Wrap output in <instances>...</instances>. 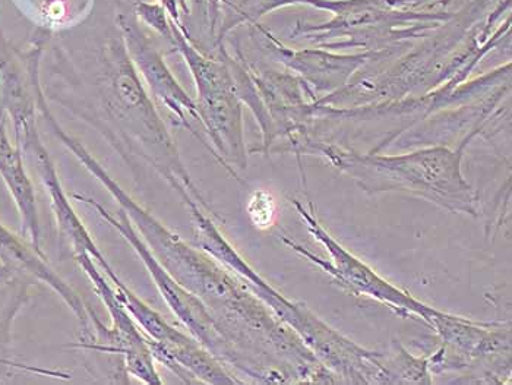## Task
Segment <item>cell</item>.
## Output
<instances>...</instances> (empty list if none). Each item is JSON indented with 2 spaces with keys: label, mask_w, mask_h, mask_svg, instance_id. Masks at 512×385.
Listing matches in <instances>:
<instances>
[{
  "label": "cell",
  "mask_w": 512,
  "mask_h": 385,
  "mask_svg": "<svg viewBox=\"0 0 512 385\" xmlns=\"http://www.w3.org/2000/svg\"><path fill=\"white\" fill-rule=\"evenodd\" d=\"M74 156L118 201L131 223L167 273L207 306L224 339L246 359L255 377L276 372L311 374L319 361L292 328L281 323L258 296L229 268L201 248L186 244L139 205L84 145Z\"/></svg>",
  "instance_id": "obj_1"
},
{
  "label": "cell",
  "mask_w": 512,
  "mask_h": 385,
  "mask_svg": "<svg viewBox=\"0 0 512 385\" xmlns=\"http://www.w3.org/2000/svg\"><path fill=\"white\" fill-rule=\"evenodd\" d=\"M66 65L71 94L63 96V104L74 115L99 129L129 166L141 160L178 192L183 203L195 201L213 211L186 172L169 129L148 97L118 22L97 31L84 50L74 49V59Z\"/></svg>",
  "instance_id": "obj_2"
},
{
  "label": "cell",
  "mask_w": 512,
  "mask_h": 385,
  "mask_svg": "<svg viewBox=\"0 0 512 385\" xmlns=\"http://www.w3.org/2000/svg\"><path fill=\"white\" fill-rule=\"evenodd\" d=\"M485 125H477L457 150L431 147L400 156L360 154L334 142L308 137L300 154L324 157L366 192L400 191L431 201L451 213L476 216L479 197L461 172L464 150Z\"/></svg>",
  "instance_id": "obj_3"
},
{
  "label": "cell",
  "mask_w": 512,
  "mask_h": 385,
  "mask_svg": "<svg viewBox=\"0 0 512 385\" xmlns=\"http://www.w3.org/2000/svg\"><path fill=\"white\" fill-rule=\"evenodd\" d=\"M305 5L333 12L324 24L297 22L293 39H306L322 49L368 50L403 47L412 40L426 39L457 12L422 11L401 5L400 0H303Z\"/></svg>",
  "instance_id": "obj_4"
},
{
  "label": "cell",
  "mask_w": 512,
  "mask_h": 385,
  "mask_svg": "<svg viewBox=\"0 0 512 385\" xmlns=\"http://www.w3.org/2000/svg\"><path fill=\"white\" fill-rule=\"evenodd\" d=\"M172 31V41L188 63L197 84L198 112L213 156L237 178L232 166L245 169L248 156L243 140L242 103L226 61V49L223 44L218 46L217 58H213L199 52L185 31L173 21Z\"/></svg>",
  "instance_id": "obj_5"
},
{
  "label": "cell",
  "mask_w": 512,
  "mask_h": 385,
  "mask_svg": "<svg viewBox=\"0 0 512 385\" xmlns=\"http://www.w3.org/2000/svg\"><path fill=\"white\" fill-rule=\"evenodd\" d=\"M72 198L78 201V203L93 208L101 219L106 220L132 246V249L137 252L142 264L145 265L148 273H150L151 279L156 284L161 298L164 299L170 311L175 314L180 323L185 325L186 330L191 333V336L197 340L199 345L204 346L211 355L216 356L218 361L224 366H230V368L239 371L240 374L251 378V368H249L248 362L237 352L235 347L224 339L216 320H214L211 312L208 311L207 306L202 304V301H199L197 296L188 292L185 287L180 286L167 273L166 268L158 263L156 257L148 249L147 244L142 241L134 224L126 216L125 211L119 208L118 216H113V213H110L104 205H101L94 198L85 197L82 194H74Z\"/></svg>",
  "instance_id": "obj_6"
},
{
  "label": "cell",
  "mask_w": 512,
  "mask_h": 385,
  "mask_svg": "<svg viewBox=\"0 0 512 385\" xmlns=\"http://www.w3.org/2000/svg\"><path fill=\"white\" fill-rule=\"evenodd\" d=\"M292 204L295 205L297 214L302 217L315 241L325 246L331 260L316 257L311 251L296 244V242L290 241V239L283 238L284 244L289 245L293 251L305 257V260H308L309 263L321 267L324 273H327L335 283L340 284V287L353 293V295L369 296V298L387 305L388 308L394 309L403 318H419L429 327H432L436 318L441 317L442 311L417 301L409 293L403 292V290L388 283L369 265L360 261L355 255L350 254L343 245L338 244L333 236L315 219L314 214H312V211H314L312 205L311 211H308L297 200H292Z\"/></svg>",
  "instance_id": "obj_7"
},
{
  "label": "cell",
  "mask_w": 512,
  "mask_h": 385,
  "mask_svg": "<svg viewBox=\"0 0 512 385\" xmlns=\"http://www.w3.org/2000/svg\"><path fill=\"white\" fill-rule=\"evenodd\" d=\"M85 276L88 277L94 290L104 304V308L112 318V327H106L99 315H91V330L87 336L79 337L75 349L93 350L97 353H107L122 358L126 374L138 378L144 384L160 385V374L156 368L153 353L148 346V339L141 328L135 323L128 309L116 295L112 283L99 265L88 254H79L74 258Z\"/></svg>",
  "instance_id": "obj_8"
},
{
  "label": "cell",
  "mask_w": 512,
  "mask_h": 385,
  "mask_svg": "<svg viewBox=\"0 0 512 385\" xmlns=\"http://www.w3.org/2000/svg\"><path fill=\"white\" fill-rule=\"evenodd\" d=\"M116 22L125 40L129 56L141 74L142 80L147 84L153 99L160 103L170 116H173L175 125L191 131L213 153L202 126L197 102L180 87L153 41L148 39L147 34L139 27L135 15L132 12H120Z\"/></svg>",
  "instance_id": "obj_9"
},
{
  "label": "cell",
  "mask_w": 512,
  "mask_h": 385,
  "mask_svg": "<svg viewBox=\"0 0 512 385\" xmlns=\"http://www.w3.org/2000/svg\"><path fill=\"white\" fill-rule=\"evenodd\" d=\"M252 30H254L252 34L261 40L262 47L267 50L268 55L286 65L290 71L299 74L300 80L305 82L306 87L315 97V102L319 99L318 94H331L346 87L355 77L356 72L365 68L368 63L391 59L401 49V47H391V49L368 50L357 55H338L325 49L293 50L280 43L267 28L261 27L256 22L252 24Z\"/></svg>",
  "instance_id": "obj_10"
},
{
  "label": "cell",
  "mask_w": 512,
  "mask_h": 385,
  "mask_svg": "<svg viewBox=\"0 0 512 385\" xmlns=\"http://www.w3.org/2000/svg\"><path fill=\"white\" fill-rule=\"evenodd\" d=\"M17 129L22 145L33 154L37 172H39L41 182H43L47 195H49L50 205H52L53 214H55L56 226H58L60 248L66 249L72 255V258L79 254H88L93 257L96 263L106 260L103 252L94 242L93 236L88 232L82 220L79 219L77 211L69 203L65 189L60 183L58 172H56L55 164L41 145L33 116L18 123Z\"/></svg>",
  "instance_id": "obj_11"
},
{
  "label": "cell",
  "mask_w": 512,
  "mask_h": 385,
  "mask_svg": "<svg viewBox=\"0 0 512 385\" xmlns=\"http://www.w3.org/2000/svg\"><path fill=\"white\" fill-rule=\"evenodd\" d=\"M0 261L17 274H25L47 284L74 312L82 327L81 336L90 331L93 309H88L78 293L50 267L43 252L37 251L31 242H25V238L15 235L2 223H0Z\"/></svg>",
  "instance_id": "obj_12"
},
{
  "label": "cell",
  "mask_w": 512,
  "mask_h": 385,
  "mask_svg": "<svg viewBox=\"0 0 512 385\" xmlns=\"http://www.w3.org/2000/svg\"><path fill=\"white\" fill-rule=\"evenodd\" d=\"M148 346L154 361L166 366L183 383L245 384V381L233 377L226 366L199 345L194 337L183 343H160L148 339Z\"/></svg>",
  "instance_id": "obj_13"
},
{
  "label": "cell",
  "mask_w": 512,
  "mask_h": 385,
  "mask_svg": "<svg viewBox=\"0 0 512 385\" xmlns=\"http://www.w3.org/2000/svg\"><path fill=\"white\" fill-rule=\"evenodd\" d=\"M0 176L8 186V191L11 192L12 200L20 213L22 238L28 239L37 251L43 252L36 191L30 176L25 172L20 151L15 150L12 145L0 153Z\"/></svg>",
  "instance_id": "obj_14"
},
{
  "label": "cell",
  "mask_w": 512,
  "mask_h": 385,
  "mask_svg": "<svg viewBox=\"0 0 512 385\" xmlns=\"http://www.w3.org/2000/svg\"><path fill=\"white\" fill-rule=\"evenodd\" d=\"M96 264L99 265L100 270L106 274L107 279L112 283L113 289L116 290V295H118L120 302L128 309L129 314L132 315L135 323L138 324V327L141 328L142 333H144L148 339L160 343H183L192 339V336L182 333L178 328L167 323L166 318H164L160 312L151 308L147 302L142 301L138 295H135V293L119 279L118 274L113 271L109 261L103 260Z\"/></svg>",
  "instance_id": "obj_15"
},
{
  "label": "cell",
  "mask_w": 512,
  "mask_h": 385,
  "mask_svg": "<svg viewBox=\"0 0 512 385\" xmlns=\"http://www.w3.org/2000/svg\"><path fill=\"white\" fill-rule=\"evenodd\" d=\"M388 372L391 384H431L428 358H414L398 343H394V353H387Z\"/></svg>",
  "instance_id": "obj_16"
},
{
  "label": "cell",
  "mask_w": 512,
  "mask_h": 385,
  "mask_svg": "<svg viewBox=\"0 0 512 385\" xmlns=\"http://www.w3.org/2000/svg\"><path fill=\"white\" fill-rule=\"evenodd\" d=\"M248 214L258 229H268L276 220L277 204L267 191H255L249 198Z\"/></svg>",
  "instance_id": "obj_17"
},
{
  "label": "cell",
  "mask_w": 512,
  "mask_h": 385,
  "mask_svg": "<svg viewBox=\"0 0 512 385\" xmlns=\"http://www.w3.org/2000/svg\"><path fill=\"white\" fill-rule=\"evenodd\" d=\"M135 12L145 22L151 25L154 30L158 31L161 36L172 41V21L167 20L166 12L160 5H148V3H138L135 6Z\"/></svg>",
  "instance_id": "obj_18"
},
{
  "label": "cell",
  "mask_w": 512,
  "mask_h": 385,
  "mask_svg": "<svg viewBox=\"0 0 512 385\" xmlns=\"http://www.w3.org/2000/svg\"><path fill=\"white\" fill-rule=\"evenodd\" d=\"M18 274L6 265L0 264V287L11 286L17 282Z\"/></svg>",
  "instance_id": "obj_19"
}]
</instances>
